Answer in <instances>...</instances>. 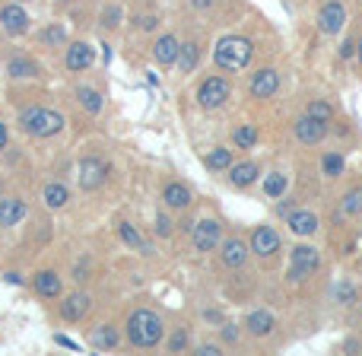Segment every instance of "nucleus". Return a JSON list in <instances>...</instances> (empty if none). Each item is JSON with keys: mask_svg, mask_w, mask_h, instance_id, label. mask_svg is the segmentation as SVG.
<instances>
[{"mask_svg": "<svg viewBox=\"0 0 362 356\" xmlns=\"http://www.w3.org/2000/svg\"><path fill=\"white\" fill-rule=\"evenodd\" d=\"M213 61H216V67L226 70V74H242V70L255 61V45L245 35H226V38H219L216 48H213Z\"/></svg>", "mask_w": 362, "mask_h": 356, "instance_id": "1", "label": "nucleus"}, {"mask_svg": "<svg viewBox=\"0 0 362 356\" xmlns=\"http://www.w3.org/2000/svg\"><path fill=\"white\" fill-rule=\"evenodd\" d=\"M163 334H165V328H163V318H159L156 312H150V309L131 312V318H127V340H131L134 347L153 350V347L163 340Z\"/></svg>", "mask_w": 362, "mask_h": 356, "instance_id": "2", "label": "nucleus"}, {"mask_svg": "<svg viewBox=\"0 0 362 356\" xmlns=\"http://www.w3.org/2000/svg\"><path fill=\"white\" fill-rule=\"evenodd\" d=\"M19 127L32 137H54L64 127V115L51 112V108H25L19 115Z\"/></svg>", "mask_w": 362, "mask_h": 356, "instance_id": "3", "label": "nucleus"}, {"mask_svg": "<svg viewBox=\"0 0 362 356\" xmlns=\"http://www.w3.org/2000/svg\"><path fill=\"white\" fill-rule=\"evenodd\" d=\"M321 268V255L312 245H296L289 255V280H305V277L318 274Z\"/></svg>", "mask_w": 362, "mask_h": 356, "instance_id": "4", "label": "nucleus"}, {"mask_svg": "<svg viewBox=\"0 0 362 356\" xmlns=\"http://www.w3.org/2000/svg\"><path fill=\"white\" fill-rule=\"evenodd\" d=\"M229 96H232L229 80H223V76H206V80L200 83V89H197V102H200V108H206V112L223 108Z\"/></svg>", "mask_w": 362, "mask_h": 356, "instance_id": "5", "label": "nucleus"}, {"mask_svg": "<svg viewBox=\"0 0 362 356\" xmlns=\"http://www.w3.org/2000/svg\"><path fill=\"white\" fill-rule=\"evenodd\" d=\"M293 134H296V140H299V144L315 147V144H321V140L327 137V121H321V118H315V115L305 112V115H299V118H296Z\"/></svg>", "mask_w": 362, "mask_h": 356, "instance_id": "6", "label": "nucleus"}, {"mask_svg": "<svg viewBox=\"0 0 362 356\" xmlns=\"http://www.w3.org/2000/svg\"><path fill=\"white\" fill-rule=\"evenodd\" d=\"M346 25V6L340 0H327L318 10V32L321 35H340Z\"/></svg>", "mask_w": 362, "mask_h": 356, "instance_id": "7", "label": "nucleus"}, {"mask_svg": "<svg viewBox=\"0 0 362 356\" xmlns=\"http://www.w3.org/2000/svg\"><path fill=\"white\" fill-rule=\"evenodd\" d=\"M108 178V163L99 156H86L80 159V188L83 191H95V188H102Z\"/></svg>", "mask_w": 362, "mask_h": 356, "instance_id": "8", "label": "nucleus"}, {"mask_svg": "<svg viewBox=\"0 0 362 356\" xmlns=\"http://www.w3.org/2000/svg\"><path fill=\"white\" fill-rule=\"evenodd\" d=\"M191 242L197 251H213L219 242H223V226L216 219H200L191 229Z\"/></svg>", "mask_w": 362, "mask_h": 356, "instance_id": "9", "label": "nucleus"}, {"mask_svg": "<svg viewBox=\"0 0 362 356\" xmlns=\"http://www.w3.org/2000/svg\"><path fill=\"white\" fill-rule=\"evenodd\" d=\"M276 89H280V74L274 67H261L248 83L251 99H274Z\"/></svg>", "mask_w": 362, "mask_h": 356, "instance_id": "10", "label": "nucleus"}, {"mask_svg": "<svg viewBox=\"0 0 362 356\" xmlns=\"http://www.w3.org/2000/svg\"><path fill=\"white\" fill-rule=\"evenodd\" d=\"M280 232L274 229V226H257L255 232H251V255L257 258H270L280 251Z\"/></svg>", "mask_w": 362, "mask_h": 356, "instance_id": "11", "label": "nucleus"}, {"mask_svg": "<svg viewBox=\"0 0 362 356\" xmlns=\"http://www.w3.org/2000/svg\"><path fill=\"white\" fill-rule=\"evenodd\" d=\"M29 13L23 10L19 4H6V6H0V29L4 32H10V35H23L25 29H29Z\"/></svg>", "mask_w": 362, "mask_h": 356, "instance_id": "12", "label": "nucleus"}, {"mask_svg": "<svg viewBox=\"0 0 362 356\" xmlns=\"http://www.w3.org/2000/svg\"><path fill=\"white\" fill-rule=\"evenodd\" d=\"M274 328H276V318H274V312H267V309H257V312L245 315V331H248L251 338H267Z\"/></svg>", "mask_w": 362, "mask_h": 356, "instance_id": "13", "label": "nucleus"}, {"mask_svg": "<svg viewBox=\"0 0 362 356\" xmlns=\"http://www.w3.org/2000/svg\"><path fill=\"white\" fill-rule=\"evenodd\" d=\"M286 226L293 236H315V232H318V217H315L312 210H289Z\"/></svg>", "mask_w": 362, "mask_h": 356, "instance_id": "14", "label": "nucleus"}, {"mask_svg": "<svg viewBox=\"0 0 362 356\" xmlns=\"http://www.w3.org/2000/svg\"><path fill=\"white\" fill-rule=\"evenodd\" d=\"M89 306H93V299H89L86 293H70V296H64V302H61V318H64V321H80V318H86Z\"/></svg>", "mask_w": 362, "mask_h": 356, "instance_id": "15", "label": "nucleus"}, {"mask_svg": "<svg viewBox=\"0 0 362 356\" xmlns=\"http://www.w3.org/2000/svg\"><path fill=\"white\" fill-rule=\"evenodd\" d=\"M223 264L226 268H242V264H248V255H251V245L242 242V239H226L223 242Z\"/></svg>", "mask_w": 362, "mask_h": 356, "instance_id": "16", "label": "nucleus"}, {"mask_svg": "<svg viewBox=\"0 0 362 356\" xmlns=\"http://www.w3.org/2000/svg\"><path fill=\"white\" fill-rule=\"evenodd\" d=\"M178 51H181L178 38L163 35V38H156V45H153V61L163 64V67H172V64H178Z\"/></svg>", "mask_w": 362, "mask_h": 356, "instance_id": "17", "label": "nucleus"}, {"mask_svg": "<svg viewBox=\"0 0 362 356\" xmlns=\"http://www.w3.org/2000/svg\"><path fill=\"white\" fill-rule=\"evenodd\" d=\"M32 287H35V293L45 296V299H57V296L64 293L61 274H54V270H38L35 280H32Z\"/></svg>", "mask_w": 362, "mask_h": 356, "instance_id": "18", "label": "nucleus"}, {"mask_svg": "<svg viewBox=\"0 0 362 356\" xmlns=\"http://www.w3.org/2000/svg\"><path fill=\"white\" fill-rule=\"evenodd\" d=\"M93 61H95V51L89 48L86 42H74V45L67 48V57H64L67 70H74V74H76V70H86Z\"/></svg>", "mask_w": 362, "mask_h": 356, "instance_id": "19", "label": "nucleus"}, {"mask_svg": "<svg viewBox=\"0 0 362 356\" xmlns=\"http://www.w3.org/2000/svg\"><path fill=\"white\" fill-rule=\"evenodd\" d=\"M163 200L165 207H172V210H185L187 204H191V188L181 185V181H169V185L163 188Z\"/></svg>", "mask_w": 362, "mask_h": 356, "instance_id": "20", "label": "nucleus"}, {"mask_svg": "<svg viewBox=\"0 0 362 356\" xmlns=\"http://www.w3.org/2000/svg\"><path fill=\"white\" fill-rule=\"evenodd\" d=\"M257 163H238V166H232L229 169V181H232V188H251L255 185V178H257Z\"/></svg>", "mask_w": 362, "mask_h": 356, "instance_id": "21", "label": "nucleus"}, {"mask_svg": "<svg viewBox=\"0 0 362 356\" xmlns=\"http://www.w3.org/2000/svg\"><path fill=\"white\" fill-rule=\"evenodd\" d=\"M23 217H25V204H23V200H16V197L0 200V226H16Z\"/></svg>", "mask_w": 362, "mask_h": 356, "instance_id": "22", "label": "nucleus"}, {"mask_svg": "<svg viewBox=\"0 0 362 356\" xmlns=\"http://www.w3.org/2000/svg\"><path fill=\"white\" fill-rule=\"evenodd\" d=\"M204 166L210 172H229L232 169V150H226V147H216V150L206 153Z\"/></svg>", "mask_w": 362, "mask_h": 356, "instance_id": "23", "label": "nucleus"}, {"mask_svg": "<svg viewBox=\"0 0 362 356\" xmlns=\"http://www.w3.org/2000/svg\"><path fill=\"white\" fill-rule=\"evenodd\" d=\"M118 340H121V334H118V328L115 325H99L95 328V334H93V344L99 347V350H115Z\"/></svg>", "mask_w": 362, "mask_h": 356, "instance_id": "24", "label": "nucleus"}, {"mask_svg": "<svg viewBox=\"0 0 362 356\" xmlns=\"http://www.w3.org/2000/svg\"><path fill=\"white\" fill-rule=\"evenodd\" d=\"M6 74L16 76V80H29V76H38V64L29 61V57H13L6 64Z\"/></svg>", "mask_w": 362, "mask_h": 356, "instance_id": "25", "label": "nucleus"}, {"mask_svg": "<svg viewBox=\"0 0 362 356\" xmlns=\"http://www.w3.org/2000/svg\"><path fill=\"white\" fill-rule=\"evenodd\" d=\"M45 204L51 207V210H57V207H64L70 200V191H67V185H61V181H51V185H45Z\"/></svg>", "mask_w": 362, "mask_h": 356, "instance_id": "26", "label": "nucleus"}, {"mask_svg": "<svg viewBox=\"0 0 362 356\" xmlns=\"http://www.w3.org/2000/svg\"><path fill=\"white\" fill-rule=\"evenodd\" d=\"M35 38L45 45V48H61V45L67 42V32H64V25H61V23H54V25H45V29L38 32Z\"/></svg>", "mask_w": 362, "mask_h": 356, "instance_id": "27", "label": "nucleus"}, {"mask_svg": "<svg viewBox=\"0 0 362 356\" xmlns=\"http://www.w3.org/2000/svg\"><path fill=\"white\" fill-rule=\"evenodd\" d=\"M118 236L121 239H124V245H131V248H137V251H144V255H150V245H146L144 242V236H140V232L137 229H134V226L131 223H118Z\"/></svg>", "mask_w": 362, "mask_h": 356, "instance_id": "28", "label": "nucleus"}, {"mask_svg": "<svg viewBox=\"0 0 362 356\" xmlns=\"http://www.w3.org/2000/svg\"><path fill=\"white\" fill-rule=\"evenodd\" d=\"M197 64H200V48H197V45H194V42L181 45V51H178V67H181V74H191Z\"/></svg>", "mask_w": 362, "mask_h": 356, "instance_id": "29", "label": "nucleus"}, {"mask_svg": "<svg viewBox=\"0 0 362 356\" xmlns=\"http://www.w3.org/2000/svg\"><path fill=\"white\" fill-rule=\"evenodd\" d=\"M321 172H325L327 178H340L346 172V163H344V156H340V153H325V156H321Z\"/></svg>", "mask_w": 362, "mask_h": 356, "instance_id": "30", "label": "nucleus"}, {"mask_svg": "<svg viewBox=\"0 0 362 356\" xmlns=\"http://www.w3.org/2000/svg\"><path fill=\"white\" fill-rule=\"evenodd\" d=\"M232 144H235L238 150H251V147L257 144V127L255 125H238L235 134H232Z\"/></svg>", "mask_w": 362, "mask_h": 356, "instance_id": "31", "label": "nucleus"}, {"mask_svg": "<svg viewBox=\"0 0 362 356\" xmlns=\"http://www.w3.org/2000/svg\"><path fill=\"white\" fill-rule=\"evenodd\" d=\"M76 99H80V105L86 108L89 115H99V112H102V96L95 93V89L80 86V89H76Z\"/></svg>", "mask_w": 362, "mask_h": 356, "instance_id": "32", "label": "nucleus"}, {"mask_svg": "<svg viewBox=\"0 0 362 356\" xmlns=\"http://www.w3.org/2000/svg\"><path fill=\"white\" fill-rule=\"evenodd\" d=\"M344 213H346V217H356V213H362V185L350 188V191L344 194Z\"/></svg>", "mask_w": 362, "mask_h": 356, "instance_id": "33", "label": "nucleus"}, {"mask_svg": "<svg viewBox=\"0 0 362 356\" xmlns=\"http://www.w3.org/2000/svg\"><path fill=\"white\" fill-rule=\"evenodd\" d=\"M283 191H286V176L274 172V176L264 178V194H267V197H283Z\"/></svg>", "mask_w": 362, "mask_h": 356, "instance_id": "34", "label": "nucleus"}, {"mask_svg": "<svg viewBox=\"0 0 362 356\" xmlns=\"http://www.w3.org/2000/svg\"><path fill=\"white\" fill-rule=\"evenodd\" d=\"M308 115H315V118H321V121H331L334 118V105L331 102L315 99V102H308Z\"/></svg>", "mask_w": 362, "mask_h": 356, "instance_id": "35", "label": "nucleus"}, {"mask_svg": "<svg viewBox=\"0 0 362 356\" xmlns=\"http://www.w3.org/2000/svg\"><path fill=\"white\" fill-rule=\"evenodd\" d=\"M187 344H191L187 331H185V328H178V331L169 338V353H185V350H187Z\"/></svg>", "mask_w": 362, "mask_h": 356, "instance_id": "36", "label": "nucleus"}, {"mask_svg": "<svg viewBox=\"0 0 362 356\" xmlns=\"http://www.w3.org/2000/svg\"><path fill=\"white\" fill-rule=\"evenodd\" d=\"M337 299L344 302V306H350V302L356 299V287H350V283H340V287H337Z\"/></svg>", "mask_w": 362, "mask_h": 356, "instance_id": "37", "label": "nucleus"}, {"mask_svg": "<svg viewBox=\"0 0 362 356\" xmlns=\"http://www.w3.org/2000/svg\"><path fill=\"white\" fill-rule=\"evenodd\" d=\"M156 236H163V239L172 236V219L165 217V213H159V217H156Z\"/></svg>", "mask_w": 362, "mask_h": 356, "instance_id": "38", "label": "nucleus"}, {"mask_svg": "<svg viewBox=\"0 0 362 356\" xmlns=\"http://www.w3.org/2000/svg\"><path fill=\"white\" fill-rule=\"evenodd\" d=\"M353 54H356V38H346V42L340 45V57L346 61V57H353Z\"/></svg>", "mask_w": 362, "mask_h": 356, "instance_id": "39", "label": "nucleus"}, {"mask_svg": "<svg viewBox=\"0 0 362 356\" xmlns=\"http://www.w3.org/2000/svg\"><path fill=\"white\" fill-rule=\"evenodd\" d=\"M223 340H226V344H235V340H238L235 325H226V328H223Z\"/></svg>", "mask_w": 362, "mask_h": 356, "instance_id": "40", "label": "nucleus"}, {"mask_svg": "<svg viewBox=\"0 0 362 356\" xmlns=\"http://www.w3.org/2000/svg\"><path fill=\"white\" fill-rule=\"evenodd\" d=\"M216 353H223L216 344H200L197 347V356H216Z\"/></svg>", "mask_w": 362, "mask_h": 356, "instance_id": "41", "label": "nucleus"}, {"mask_svg": "<svg viewBox=\"0 0 362 356\" xmlns=\"http://www.w3.org/2000/svg\"><path fill=\"white\" fill-rule=\"evenodd\" d=\"M115 19H121V10H118V6H112V10L105 13V25H115Z\"/></svg>", "mask_w": 362, "mask_h": 356, "instance_id": "42", "label": "nucleus"}, {"mask_svg": "<svg viewBox=\"0 0 362 356\" xmlns=\"http://www.w3.org/2000/svg\"><path fill=\"white\" fill-rule=\"evenodd\" d=\"M156 23H159L156 16H144L140 19V29H156Z\"/></svg>", "mask_w": 362, "mask_h": 356, "instance_id": "43", "label": "nucleus"}, {"mask_svg": "<svg viewBox=\"0 0 362 356\" xmlns=\"http://www.w3.org/2000/svg\"><path fill=\"white\" fill-rule=\"evenodd\" d=\"M213 4H216V0H191L194 10H206V6H213Z\"/></svg>", "mask_w": 362, "mask_h": 356, "instance_id": "44", "label": "nucleus"}, {"mask_svg": "<svg viewBox=\"0 0 362 356\" xmlns=\"http://www.w3.org/2000/svg\"><path fill=\"white\" fill-rule=\"evenodd\" d=\"M57 344H61V347H67V350H76V344H74V340H70V338H61V334H57Z\"/></svg>", "mask_w": 362, "mask_h": 356, "instance_id": "45", "label": "nucleus"}, {"mask_svg": "<svg viewBox=\"0 0 362 356\" xmlns=\"http://www.w3.org/2000/svg\"><path fill=\"white\" fill-rule=\"evenodd\" d=\"M344 350H346V353H356V350H362V344H359V340H346Z\"/></svg>", "mask_w": 362, "mask_h": 356, "instance_id": "46", "label": "nucleus"}, {"mask_svg": "<svg viewBox=\"0 0 362 356\" xmlns=\"http://www.w3.org/2000/svg\"><path fill=\"white\" fill-rule=\"evenodd\" d=\"M6 140H10V134H6V125H4V121H0V150H4V147H6Z\"/></svg>", "mask_w": 362, "mask_h": 356, "instance_id": "47", "label": "nucleus"}, {"mask_svg": "<svg viewBox=\"0 0 362 356\" xmlns=\"http://www.w3.org/2000/svg\"><path fill=\"white\" fill-rule=\"evenodd\" d=\"M356 57H359V64H362V35H359V42H356Z\"/></svg>", "mask_w": 362, "mask_h": 356, "instance_id": "48", "label": "nucleus"}, {"mask_svg": "<svg viewBox=\"0 0 362 356\" xmlns=\"http://www.w3.org/2000/svg\"><path fill=\"white\" fill-rule=\"evenodd\" d=\"M64 4H74V0H64Z\"/></svg>", "mask_w": 362, "mask_h": 356, "instance_id": "49", "label": "nucleus"}]
</instances>
